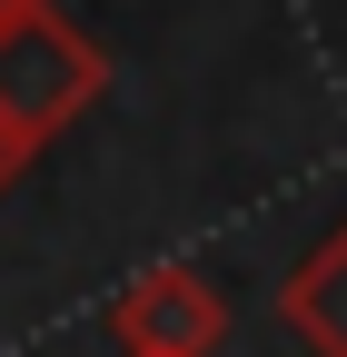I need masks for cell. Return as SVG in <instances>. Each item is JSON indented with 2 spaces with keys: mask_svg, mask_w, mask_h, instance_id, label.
Here are the masks:
<instances>
[{
  "mask_svg": "<svg viewBox=\"0 0 347 357\" xmlns=\"http://www.w3.org/2000/svg\"><path fill=\"white\" fill-rule=\"evenodd\" d=\"M0 169H10V129H0Z\"/></svg>",
  "mask_w": 347,
  "mask_h": 357,
  "instance_id": "obj_3",
  "label": "cell"
},
{
  "mask_svg": "<svg viewBox=\"0 0 347 357\" xmlns=\"http://www.w3.org/2000/svg\"><path fill=\"white\" fill-rule=\"evenodd\" d=\"M90 89H100V60L79 50L50 10H20L10 30H0V129H10V139L70 119Z\"/></svg>",
  "mask_w": 347,
  "mask_h": 357,
  "instance_id": "obj_1",
  "label": "cell"
},
{
  "mask_svg": "<svg viewBox=\"0 0 347 357\" xmlns=\"http://www.w3.org/2000/svg\"><path fill=\"white\" fill-rule=\"evenodd\" d=\"M20 10H40V0H0V30H10V20H20Z\"/></svg>",
  "mask_w": 347,
  "mask_h": 357,
  "instance_id": "obj_2",
  "label": "cell"
}]
</instances>
